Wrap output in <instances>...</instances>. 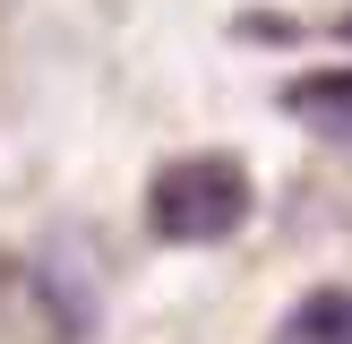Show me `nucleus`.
<instances>
[{"mask_svg":"<svg viewBox=\"0 0 352 344\" xmlns=\"http://www.w3.org/2000/svg\"><path fill=\"white\" fill-rule=\"evenodd\" d=\"M258 206V181L241 155L206 147V155H172L146 181V233L172 241V250H206V241H232Z\"/></svg>","mask_w":352,"mask_h":344,"instance_id":"obj_1","label":"nucleus"},{"mask_svg":"<svg viewBox=\"0 0 352 344\" xmlns=\"http://www.w3.org/2000/svg\"><path fill=\"white\" fill-rule=\"evenodd\" d=\"M275 344H352V284H318L284 327H275Z\"/></svg>","mask_w":352,"mask_h":344,"instance_id":"obj_2","label":"nucleus"},{"mask_svg":"<svg viewBox=\"0 0 352 344\" xmlns=\"http://www.w3.org/2000/svg\"><path fill=\"white\" fill-rule=\"evenodd\" d=\"M292 120H309V129H327V138H352V78H301V86H292Z\"/></svg>","mask_w":352,"mask_h":344,"instance_id":"obj_3","label":"nucleus"}]
</instances>
